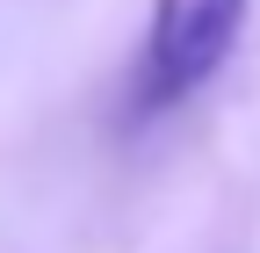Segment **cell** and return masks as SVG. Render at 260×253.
Listing matches in <instances>:
<instances>
[{
    "instance_id": "obj_1",
    "label": "cell",
    "mask_w": 260,
    "mask_h": 253,
    "mask_svg": "<svg viewBox=\"0 0 260 253\" xmlns=\"http://www.w3.org/2000/svg\"><path fill=\"white\" fill-rule=\"evenodd\" d=\"M246 0H152L145 22V66H138V109H174L188 94H203L224 58L239 51Z\"/></svg>"
}]
</instances>
